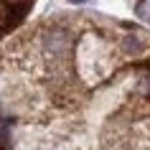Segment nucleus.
Masks as SVG:
<instances>
[{
	"label": "nucleus",
	"mask_w": 150,
	"mask_h": 150,
	"mask_svg": "<svg viewBox=\"0 0 150 150\" xmlns=\"http://www.w3.org/2000/svg\"><path fill=\"white\" fill-rule=\"evenodd\" d=\"M135 13L140 21L150 23V0H137V5H135Z\"/></svg>",
	"instance_id": "nucleus-1"
},
{
	"label": "nucleus",
	"mask_w": 150,
	"mask_h": 150,
	"mask_svg": "<svg viewBox=\"0 0 150 150\" xmlns=\"http://www.w3.org/2000/svg\"><path fill=\"white\" fill-rule=\"evenodd\" d=\"M71 3H87V0H71Z\"/></svg>",
	"instance_id": "nucleus-2"
}]
</instances>
